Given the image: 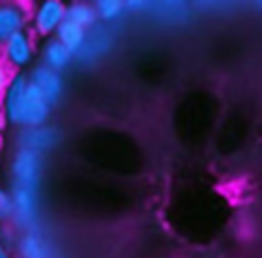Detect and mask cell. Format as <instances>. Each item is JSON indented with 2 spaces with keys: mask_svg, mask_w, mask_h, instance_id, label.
Here are the masks:
<instances>
[{
  "mask_svg": "<svg viewBox=\"0 0 262 258\" xmlns=\"http://www.w3.org/2000/svg\"><path fill=\"white\" fill-rule=\"evenodd\" d=\"M8 174H10L12 186L39 190L43 182V174H45V156L33 149L16 147L14 154L10 156Z\"/></svg>",
  "mask_w": 262,
  "mask_h": 258,
  "instance_id": "6da1fadb",
  "label": "cell"
},
{
  "mask_svg": "<svg viewBox=\"0 0 262 258\" xmlns=\"http://www.w3.org/2000/svg\"><path fill=\"white\" fill-rule=\"evenodd\" d=\"M113 31L108 29V25H96L94 29L88 31V39L84 43V47L76 53V61L86 63V66H94L98 63L104 55H108V51L113 49Z\"/></svg>",
  "mask_w": 262,
  "mask_h": 258,
  "instance_id": "9c48e42d",
  "label": "cell"
},
{
  "mask_svg": "<svg viewBox=\"0 0 262 258\" xmlns=\"http://www.w3.org/2000/svg\"><path fill=\"white\" fill-rule=\"evenodd\" d=\"M14 250L16 258H61V252L41 227L18 233Z\"/></svg>",
  "mask_w": 262,
  "mask_h": 258,
  "instance_id": "5b68a950",
  "label": "cell"
},
{
  "mask_svg": "<svg viewBox=\"0 0 262 258\" xmlns=\"http://www.w3.org/2000/svg\"><path fill=\"white\" fill-rule=\"evenodd\" d=\"M66 8L68 4L61 0H41L31 12L33 35L43 37V39L55 37L57 29L66 20Z\"/></svg>",
  "mask_w": 262,
  "mask_h": 258,
  "instance_id": "3957f363",
  "label": "cell"
},
{
  "mask_svg": "<svg viewBox=\"0 0 262 258\" xmlns=\"http://www.w3.org/2000/svg\"><path fill=\"white\" fill-rule=\"evenodd\" d=\"M31 14L20 2H0V45L20 31H27Z\"/></svg>",
  "mask_w": 262,
  "mask_h": 258,
  "instance_id": "8fae6325",
  "label": "cell"
},
{
  "mask_svg": "<svg viewBox=\"0 0 262 258\" xmlns=\"http://www.w3.org/2000/svg\"><path fill=\"white\" fill-rule=\"evenodd\" d=\"M16 231L10 227V225H0V244L6 246V248H12L16 244Z\"/></svg>",
  "mask_w": 262,
  "mask_h": 258,
  "instance_id": "ac0fdd59",
  "label": "cell"
},
{
  "mask_svg": "<svg viewBox=\"0 0 262 258\" xmlns=\"http://www.w3.org/2000/svg\"><path fill=\"white\" fill-rule=\"evenodd\" d=\"M35 39L33 33L29 31H20L14 37H10L4 45H0V55L4 57L12 72H27L35 61Z\"/></svg>",
  "mask_w": 262,
  "mask_h": 258,
  "instance_id": "277c9868",
  "label": "cell"
},
{
  "mask_svg": "<svg viewBox=\"0 0 262 258\" xmlns=\"http://www.w3.org/2000/svg\"><path fill=\"white\" fill-rule=\"evenodd\" d=\"M94 8H96V14H98V23H102V25L117 23L127 12L125 10V0H96Z\"/></svg>",
  "mask_w": 262,
  "mask_h": 258,
  "instance_id": "9a60e30c",
  "label": "cell"
},
{
  "mask_svg": "<svg viewBox=\"0 0 262 258\" xmlns=\"http://www.w3.org/2000/svg\"><path fill=\"white\" fill-rule=\"evenodd\" d=\"M12 70L8 68V63L4 61V57L0 55V98H2V94H4V90L8 88V84H10V80H12Z\"/></svg>",
  "mask_w": 262,
  "mask_h": 258,
  "instance_id": "e0dca14e",
  "label": "cell"
},
{
  "mask_svg": "<svg viewBox=\"0 0 262 258\" xmlns=\"http://www.w3.org/2000/svg\"><path fill=\"white\" fill-rule=\"evenodd\" d=\"M154 2H147V0H125V10L127 12H147L151 10Z\"/></svg>",
  "mask_w": 262,
  "mask_h": 258,
  "instance_id": "d6986e66",
  "label": "cell"
},
{
  "mask_svg": "<svg viewBox=\"0 0 262 258\" xmlns=\"http://www.w3.org/2000/svg\"><path fill=\"white\" fill-rule=\"evenodd\" d=\"M29 80L31 84L47 98V102L51 106H57L63 100L66 94V80L61 72H55L43 63H37L29 70Z\"/></svg>",
  "mask_w": 262,
  "mask_h": 258,
  "instance_id": "8992f818",
  "label": "cell"
},
{
  "mask_svg": "<svg viewBox=\"0 0 262 258\" xmlns=\"http://www.w3.org/2000/svg\"><path fill=\"white\" fill-rule=\"evenodd\" d=\"M12 188V225L18 229V233L29 231L39 227L41 221V201H39V190L23 188V186H10Z\"/></svg>",
  "mask_w": 262,
  "mask_h": 258,
  "instance_id": "7a4b0ae2",
  "label": "cell"
},
{
  "mask_svg": "<svg viewBox=\"0 0 262 258\" xmlns=\"http://www.w3.org/2000/svg\"><path fill=\"white\" fill-rule=\"evenodd\" d=\"M66 18L72 20V23H76V25H80V27L86 29V31H90V29H94V27L98 25V14H96L94 4L82 2V0L68 4V8H66Z\"/></svg>",
  "mask_w": 262,
  "mask_h": 258,
  "instance_id": "5bb4252c",
  "label": "cell"
},
{
  "mask_svg": "<svg viewBox=\"0 0 262 258\" xmlns=\"http://www.w3.org/2000/svg\"><path fill=\"white\" fill-rule=\"evenodd\" d=\"M29 84H31L29 72H14L8 88L4 90V94L0 98L2 113H4L6 121L10 125H14V127L18 125V115H20V106H23V100H25Z\"/></svg>",
  "mask_w": 262,
  "mask_h": 258,
  "instance_id": "30bf717a",
  "label": "cell"
},
{
  "mask_svg": "<svg viewBox=\"0 0 262 258\" xmlns=\"http://www.w3.org/2000/svg\"><path fill=\"white\" fill-rule=\"evenodd\" d=\"M0 258H12L10 248H6V246H2V244H0Z\"/></svg>",
  "mask_w": 262,
  "mask_h": 258,
  "instance_id": "ffe728a7",
  "label": "cell"
},
{
  "mask_svg": "<svg viewBox=\"0 0 262 258\" xmlns=\"http://www.w3.org/2000/svg\"><path fill=\"white\" fill-rule=\"evenodd\" d=\"M12 213H14L12 188L0 184V225H10L12 223Z\"/></svg>",
  "mask_w": 262,
  "mask_h": 258,
  "instance_id": "2e32d148",
  "label": "cell"
},
{
  "mask_svg": "<svg viewBox=\"0 0 262 258\" xmlns=\"http://www.w3.org/2000/svg\"><path fill=\"white\" fill-rule=\"evenodd\" d=\"M74 59H76V55L66 45H61L55 37L43 41V45H41V63L43 66H47L55 72H63L66 68L72 66Z\"/></svg>",
  "mask_w": 262,
  "mask_h": 258,
  "instance_id": "7c38bea8",
  "label": "cell"
},
{
  "mask_svg": "<svg viewBox=\"0 0 262 258\" xmlns=\"http://www.w3.org/2000/svg\"><path fill=\"white\" fill-rule=\"evenodd\" d=\"M61 143V129H57L55 125H41V127H27V129H18L16 133V147H25V149H33L37 154H47L51 149H55Z\"/></svg>",
  "mask_w": 262,
  "mask_h": 258,
  "instance_id": "52a82bcc",
  "label": "cell"
},
{
  "mask_svg": "<svg viewBox=\"0 0 262 258\" xmlns=\"http://www.w3.org/2000/svg\"><path fill=\"white\" fill-rule=\"evenodd\" d=\"M55 39L61 43V45H66L74 55L84 47V43H86V39H88V31L86 29H82L80 25H76V23H72V20H63L61 23V27L57 29V33H55Z\"/></svg>",
  "mask_w": 262,
  "mask_h": 258,
  "instance_id": "4fadbf2b",
  "label": "cell"
},
{
  "mask_svg": "<svg viewBox=\"0 0 262 258\" xmlns=\"http://www.w3.org/2000/svg\"><path fill=\"white\" fill-rule=\"evenodd\" d=\"M53 106L47 102V98L33 86L29 84L23 106H20V115H18V129H27V127H41L47 125L49 117H51Z\"/></svg>",
  "mask_w": 262,
  "mask_h": 258,
  "instance_id": "ba28073f",
  "label": "cell"
},
{
  "mask_svg": "<svg viewBox=\"0 0 262 258\" xmlns=\"http://www.w3.org/2000/svg\"><path fill=\"white\" fill-rule=\"evenodd\" d=\"M6 117H4V113H2V106H0V135H2V131H4V127H6Z\"/></svg>",
  "mask_w": 262,
  "mask_h": 258,
  "instance_id": "44dd1931",
  "label": "cell"
}]
</instances>
